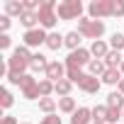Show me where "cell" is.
<instances>
[{
  "mask_svg": "<svg viewBox=\"0 0 124 124\" xmlns=\"http://www.w3.org/2000/svg\"><path fill=\"white\" fill-rule=\"evenodd\" d=\"M24 46L27 49H34V46H46V39H49V34H46V29H41V27H37V29H29V32H24Z\"/></svg>",
  "mask_w": 124,
  "mask_h": 124,
  "instance_id": "cell-6",
  "label": "cell"
},
{
  "mask_svg": "<svg viewBox=\"0 0 124 124\" xmlns=\"http://www.w3.org/2000/svg\"><path fill=\"white\" fill-rule=\"evenodd\" d=\"M58 20H80L83 17V3L80 0H63L56 8Z\"/></svg>",
  "mask_w": 124,
  "mask_h": 124,
  "instance_id": "cell-4",
  "label": "cell"
},
{
  "mask_svg": "<svg viewBox=\"0 0 124 124\" xmlns=\"http://www.w3.org/2000/svg\"><path fill=\"white\" fill-rule=\"evenodd\" d=\"M22 124H29V122H22Z\"/></svg>",
  "mask_w": 124,
  "mask_h": 124,
  "instance_id": "cell-36",
  "label": "cell"
},
{
  "mask_svg": "<svg viewBox=\"0 0 124 124\" xmlns=\"http://www.w3.org/2000/svg\"><path fill=\"white\" fill-rule=\"evenodd\" d=\"M80 39H83V37H80L78 32H68V34L63 37V46H68L71 51H76V49H80Z\"/></svg>",
  "mask_w": 124,
  "mask_h": 124,
  "instance_id": "cell-18",
  "label": "cell"
},
{
  "mask_svg": "<svg viewBox=\"0 0 124 124\" xmlns=\"http://www.w3.org/2000/svg\"><path fill=\"white\" fill-rule=\"evenodd\" d=\"M10 44H12V39L8 34H0V49H10Z\"/></svg>",
  "mask_w": 124,
  "mask_h": 124,
  "instance_id": "cell-31",
  "label": "cell"
},
{
  "mask_svg": "<svg viewBox=\"0 0 124 124\" xmlns=\"http://www.w3.org/2000/svg\"><path fill=\"white\" fill-rule=\"evenodd\" d=\"M56 107H58V102H56L54 97H41V100H39V109H41L44 114H54Z\"/></svg>",
  "mask_w": 124,
  "mask_h": 124,
  "instance_id": "cell-19",
  "label": "cell"
},
{
  "mask_svg": "<svg viewBox=\"0 0 124 124\" xmlns=\"http://www.w3.org/2000/svg\"><path fill=\"white\" fill-rule=\"evenodd\" d=\"M44 76H46V80H51V83L63 80V78H66V63H61V61H51Z\"/></svg>",
  "mask_w": 124,
  "mask_h": 124,
  "instance_id": "cell-7",
  "label": "cell"
},
{
  "mask_svg": "<svg viewBox=\"0 0 124 124\" xmlns=\"http://www.w3.org/2000/svg\"><path fill=\"white\" fill-rule=\"evenodd\" d=\"M58 109L66 112V114H73L76 112V100L68 95V97H58Z\"/></svg>",
  "mask_w": 124,
  "mask_h": 124,
  "instance_id": "cell-20",
  "label": "cell"
},
{
  "mask_svg": "<svg viewBox=\"0 0 124 124\" xmlns=\"http://www.w3.org/2000/svg\"><path fill=\"white\" fill-rule=\"evenodd\" d=\"M39 93H41V97H49L51 93H56V83H51V80H39Z\"/></svg>",
  "mask_w": 124,
  "mask_h": 124,
  "instance_id": "cell-24",
  "label": "cell"
},
{
  "mask_svg": "<svg viewBox=\"0 0 124 124\" xmlns=\"http://www.w3.org/2000/svg\"><path fill=\"white\" fill-rule=\"evenodd\" d=\"M93 124H102V122H93Z\"/></svg>",
  "mask_w": 124,
  "mask_h": 124,
  "instance_id": "cell-35",
  "label": "cell"
},
{
  "mask_svg": "<svg viewBox=\"0 0 124 124\" xmlns=\"http://www.w3.org/2000/svg\"><path fill=\"white\" fill-rule=\"evenodd\" d=\"M49 63H51V61H46V56H44V54H34V56H32V63H29V68H32L34 73H46Z\"/></svg>",
  "mask_w": 124,
  "mask_h": 124,
  "instance_id": "cell-10",
  "label": "cell"
},
{
  "mask_svg": "<svg viewBox=\"0 0 124 124\" xmlns=\"http://www.w3.org/2000/svg\"><path fill=\"white\" fill-rule=\"evenodd\" d=\"M105 63H107V68H119V66L124 63V56H122L119 51H114V49H109V54L105 56Z\"/></svg>",
  "mask_w": 124,
  "mask_h": 124,
  "instance_id": "cell-15",
  "label": "cell"
},
{
  "mask_svg": "<svg viewBox=\"0 0 124 124\" xmlns=\"http://www.w3.org/2000/svg\"><path fill=\"white\" fill-rule=\"evenodd\" d=\"M93 61V54H90V49H76V51H71L68 54V58H66V66H71V68H80V66H88Z\"/></svg>",
  "mask_w": 124,
  "mask_h": 124,
  "instance_id": "cell-5",
  "label": "cell"
},
{
  "mask_svg": "<svg viewBox=\"0 0 124 124\" xmlns=\"http://www.w3.org/2000/svg\"><path fill=\"white\" fill-rule=\"evenodd\" d=\"M0 124H20L15 117H3V122H0Z\"/></svg>",
  "mask_w": 124,
  "mask_h": 124,
  "instance_id": "cell-32",
  "label": "cell"
},
{
  "mask_svg": "<svg viewBox=\"0 0 124 124\" xmlns=\"http://www.w3.org/2000/svg\"><path fill=\"white\" fill-rule=\"evenodd\" d=\"M117 90H119V93H122V95H124V78H122V83H119V85H117Z\"/></svg>",
  "mask_w": 124,
  "mask_h": 124,
  "instance_id": "cell-33",
  "label": "cell"
},
{
  "mask_svg": "<svg viewBox=\"0 0 124 124\" xmlns=\"http://www.w3.org/2000/svg\"><path fill=\"white\" fill-rule=\"evenodd\" d=\"M88 71H90V76L102 78V76H105V71H107V63H105L102 58H93L90 63H88Z\"/></svg>",
  "mask_w": 124,
  "mask_h": 124,
  "instance_id": "cell-13",
  "label": "cell"
},
{
  "mask_svg": "<svg viewBox=\"0 0 124 124\" xmlns=\"http://www.w3.org/2000/svg\"><path fill=\"white\" fill-rule=\"evenodd\" d=\"M119 71H122V76H124V63H122V66H119Z\"/></svg>",
  "mask_w": 124,
  "mask_h": 124,
  "instance_id": "cell-34",
  "label": "cell"
},
{
  "mask_svg": "<svg viewBox=\"0 0 124 124\" xmlns=\"http://www.w3.org/2000/svg\"><path fill=\"white\" fill-rule=\"evenodd\" d=\"M5 15L8 17H22L24 15V3H20V0H8L5 3Z\"/></svg>",
  "mask_w": 124,
  "mask_h": 124,
  "instance_id": "cell-11",
  "label": "cell"
},
{
  "mask_svg": "<svg viewBox=\"0 0 124 124\" xmlns=\"http://www.w3.org/2000/svg\"><path fill=\"white\" fill-rule=\"evenodd\" d=\"M71 90H73V83H71L68 78H63V80L56 83V95H61V97H68Z\"/></svg>",
  "mask_w": 124,
  "mask_h": 124,
  "instance_id": "cell-22",
  "label": "cell"
},
{
  "mask_svg": "<svg viewBox=\"0 0 124 124\" xmlns=\"http://www.w3.org/2000/svg\"><path fill=\"white\" fill-rule=\"evenodd\" d=\"M107 119V105H95L93 107V122H105Z\"/></svg>",
  "mask_w": 124,
  "mask_h": 124,
  "instance_id": "cell-25",
  "label": "cell"
},
{
  "mask_svg": "<svg viewBox=\"0 0 124 124\" xmlns=\"http://www.w3.org/2000/svg\"><path fill=\"white\" fill-rule=\"evenodd\" d=\"M12 102H15L12 93H10L8 88H3V90H0V107H3V109H10V107H12Z\"/></svg>",
  "mask_w": 124,
  "mask_h": 124,
  "instance_id": "cell-23",
  "label": "cell"
},
{
  "mask_svg": "<svg viewBox=\"0 0 124 124\" xmlns=\"http://www.w3.org/2000/svg\"><path fill=\"white\" fill-rule=\"evenodd\" d=\"M39 124H61V117H56V114H46Z\"/></svg>",
  "mask_w": 124,
  "mask_h": 124,
  "instance_id": "cell-29",
  "label": "cell"
},
{
  "mask_svg": "<svg viewBox=\"0 0 124 124\" xmlns=\"http://www.w3.org/2000/svg\"><path fill=\"white\" fill-rule=\"evenodd\" d=\"M10 22H12V20H10L8 15H3V17H0V32H3V34L10 29Z\"/></svg>",
  "mask_w": 124,
  "mask_h": 124,
  "instance_id": "cell-30",
  "label": "cell"
},
{
  "mask_svg": "<svg viewBox=\"0 0 124 124\" xmlns=\"http://www.w3.org/2000/svg\"><path fill=\"white\" fill-rule=\"evenodd\" d=\"M78 34H80V37H88V39H93V41H97V39L105 34V22H102V20L80 17V20H78Z\"/></svg>",
  "mask_w": 124,
  "mask_h": 124,
  "instance_id": "cell-2",
  "label": "cell"
},
{
  "mask_svg": "<svg viewBox=\"0 0 124 124\" xmlns=\"http://www.w3.org/2000/svg\"><path fill=\"white\" fill-rule=\"evenodd\" d=\"M61 46H63V37H61L58 32H51V34H49V39H46V49H51V51H58Z\"/></svg>",
  "mask_w": 124,
  "mask_h": 124,
  "instance_id": "cell-21",
  "label": "cell"
},
{
  "mask_svg": "<svg viewBox=\"0 0 124 124\" xmlns=\"http://www.w3.org/2000/svg\"><path fill=\"white\" fill-rule=\"evenodd\" d=\"M109 46H112L114 51H122V49H124V34L114 32V34L109 37Z\"/></svg>",
  "mask_w": 124,
  "mask_h": 124,
  "instance_id": "cell-26",
  "label": "cell"
},
{
  "mask_svg": "<svg viewBox=\"0 0 124 124\" xmlns=\"http://www.w3.org/2000/svg\"><path fill=\"white\" fill-rule=\"evenodd\" d=\"M56 0H44L39 8V27L41 29H51L58 22V12H56Z\"/></svg>",
  "mask_w": 124,
  "mask_h": 124,
  "instance_id": "cell-3",
  "label": "cell"
},
{
  "mask_svg": "<svg viewBox=\"0 0 124 124\" xmlns=\"http://www.w3.org/2000/svg\"><path fill=\"white\" fill-rule=\"evenodd\" d=\"M122 71L119 68H107L105 71V76H102V83H107V85H119L122 83Z\"/></svg>",
  "mask_w": 124,
  "mask_h": 124,
  "instance_id": "cell-14",
  "label": "cell"
},
{
  "mask_svg": "<svg viewBox=\"0 0 124 124\" xmlns=\"http://www.w3.org/2000/svg\"><path fill=\"white\" fill-rule=\"evenodd\" d=\"M90 20H102V17H122L124 15V0H93L88 5Z\"/></svg>",
  "mask_w": 124,
  "mask_h": 124,
  "instance_id": "cell-1",
  "label": "cell"
},
{
  "mask_svg": "<svg viewBox=\"0 0 124 124\" xmlns=\"http://www.w3.org/2000/svg\"><path fill=\"white\" fill-rule=\"evenodd\" d=\"M12 54H15V56H20V58L24 61V63H32V56H34V54H32V51H29L27 46H17V49H15Z\"/></svg>",
  "mask_w": 124,
  "mask_h": 124,
  "instance_id": "cell-27",
  "label": "cell"
},
{
  "mask_svg": "<svg viewBox=\"0 0 124 124\" xmlns=\"http://www.w3.org/2000/svg\"><path fill=\"white\" fill-rule=\"evenodd\" d=\"M122 117H124V112H122Z\"/></svg>",
  "mask_w": 124,
  "mask_h": 124,
  "instance_id": "cell-37",
  "label": "cell"
},
{
  "mask_svg": "<svg viewBox=\"0 0 124 124\" xmlns=\"http://www.w3.org/2000/svg\"><path fill=\"white\" fill-rule=\"evenodd\" d=\"M107 107H112V109H124V95H122L119 90L109 93V95H107Z\"/></svg>",
  "mask_w": 124,
  "mask_h": 124,
  "instance_id": "cell-17",
  "label": "cell"
},
{
  "mask_svg": "<svg viewBox=\"0 0 124 124\" xmlns=\"http://www.w3.org/2000/svg\"><path fill=\"white\" fill-rule=\"evenodd\" d=\"M90 54L93 56H97V58H102L105 61V56L109 54V46L102 41V39H97V41H93V46H90Z\"/></svg>",
  "mask_w": 124,
  "mask_h": 124,
  "instance_id": "cell-16",
  "label": "cell"
},
{
  "mask_svg": "<svg viewBox=\"0 0 124 124\" xmlns=\"http://www.w3.org/2000/svg\"><path fill=\"white\" fill-rule=\"evenodd\" d=\"M100 85H102V80H97V78H95V76H90V73H85V76H83V80L78 83V88H80L83 93H88V95H97Z\"/></svg>",
  "mask_w": 124,
  "mask_h": 124,
  "instance_id": "cell-8",
  "label": "cell"
},
{
  "mask_svg": "<svg viewBox=\"0 0 124 124\" xmlns=\"http://www.w3.org/2000/svg\"><path fill=\"white\" fill-rule=\"evenodd\" d=\"M71 124H93V109L88 107H78L71 117Z\"/></svg>",
  "mask_w": 124,
  "mask_h": 124,
  "instance_id": "cell-9",
  "label": "cell"
},
{
  "mask_svg": "<svg viewBox=\"0 0 124 124\" xmlns=\"http://www.w3.org/2000/svg\"><path fill=\"white\" fill-rule=\"evenodd\" d=\"M20 22H22V27L29 32V29H37V24H39V12H29V10H24V15L20 17Z\"/></svg>",
  "mask_w": 124,
  "mask_h": 124,
  "instance_id": "cell-12",
  "label": "cell"
},
{
  "mask_svg": "<svg viewBox=\"0 0 124 124\" xmlns=\"http://www.w3.org/2000/svg\"><path fill=\"white\" fill-rule=\"evenodd\" d=\"M122 112H124V109H112V107H107V119H105V122H109V124H117V119L122 117Z\"/></svg>",
  "mask_w": 124,
  "mask_h": 124,
  "instance_id": "cell-28",
  "label": "cell"
}]
</instances>
